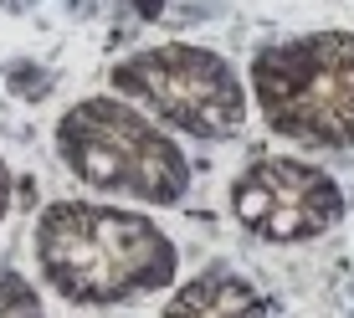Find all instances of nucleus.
Segmentation results:
<instances>
[{"instance_id":"nucleus-5","label":"nucleus","mask_w":354,"mask_h":318,"mask_svg":"<svg viewBox=\"0 0 354 318\" xmlns=\"http://www.w3.org/2000/svg\"><path fill=\"white\" fill-rule=\"evenodd\" d=\"M231 216L257 241L298 247V241L328 236L344 221V190L328 169L308 165V159L267 154V159H252L231 180Z\"/></svg>"},{"instance_id":"nucleus-4","label":"nucleus","mask_w":354,"mask_h":318,"mask_svg":"<svg viewBox=\"0 0 354 318\" xmlns=\"http://www.w3.org/2000/svg\"><path fill=\"white\" fill-rule=\"evenodd\" d=\"M108 82L118 97L139 103V113H149L160 129H175L185 139H231L247 124V88L236 67L211 46H144L108 72Z\"/></svg>"},{"instance_id":"nucleus-1","label":"nucleus","mask_w":354,"mask_h":318,"mask_svg":"<svg viewBox=\"0 0 354 318\" xmlns=\"http://www.w3.org/2000/svg\"><path fill=\"white\" fill-rule=\"evenodd\" d=\"M36 267L57 298L77 308H113L175 283L180 247L129 205L52 200L36 216Z\"/></svg>"},{"instance_id":"nucleus-2","label":"nucleus","mask_w":354,"mask_h":318,"mask_svg":"<svg viewBox=\"0 0 354 318\" xmlns=\"http://www.w3.org/2000/svg\"><path fill=\"white\" fill-rule=\"evenodd\" d=\"M57 154L82 185L144 205H180L190 190L185 149L124 97H77L57 118Z\"/></svg>"},{"instance_id":"nucleus-3","label":"nucleus","mask_w":354,"mask_h":318,"mask_svg":"<svg viewBox=\"0 0 354 318\" xmlns=\"http://www.w3.org/2000/svg\"><path fill=\"white\" fill-rule=\"evenodd\" d=\"M252 97L272 133L354 149V31H308L252 57Z\"/></svg>"},{"instance_id":"nucleus-7","label":"nucleus","mask_w":354,"mask_h":318,"mask_svg":"<svg viewBox=\"0 0 354 318\" xmlns=\"http://www.w3.org/2000/svg\"><path fill=\"white\" fill-rule=\"evenodd\" d=\"M0 318H46L41 292H36L31 277H21L16 267H0Z\"/></svg>"},{"instance_id":"nucleus-6","label":"nucleus","mask_w":354,"mask_h":318,"mask_svg":"<svg viewBox=\"0 0 354 318\" xmlns=\"http://www.w3.org/2000/svg\"><path fill=\"white\" fill-rule=\"evenodd\" d=\"M267 313H272V303L252 277L231 272V267H205L169 292L160 318H267Z\"/></svg>"},{"instance_id":"nucleus-8","label":"nucleus","mask_w":354,"mask_h":318,"mask_svg":"<svg viewBox=\"0 0 354 318\" xmlns=\"http://www.w3.org/2000/svg\"><path fill=\"white\" fill-rule=\"evenodd\" d=\"M10 195H16V175H10V165L0 159V221H6V211H10Z\"/></svg>"}]
</instances>
